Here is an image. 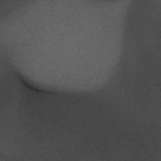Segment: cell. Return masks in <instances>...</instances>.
Segmentation results:
<instances>
[{
	"label": "cell",
	"mask_w": 161,
	"mask_h": 161,
	"mask_svg": "<svg viewBox=\"0 0 161 161\" xmlns=\"http://www.w3.org/2000/svg\"><path fill=\"white\" fill-rule=\"evenodd\" d=\"M133 3L28 0L1 15V60L35 89L101 91L122 60Z\"/></svg>",
	"instance_id": "obj_1"
},
{
	"label": "cell",
	"mask_w": 161,
	"mask_h": 161,
	"mask_svg": "<svg viewBox=\"0 0 161 161\" xmlns=\"http://www.w3.org/2000/svg\"><path fill=\"white\" fill-rule=\"evenodd\" d=\"M150 132L106 87L60 93L24 83L11 130L0 137V160H148Z\"/></svg>",
	"instance_id": "obj_2"
},
{
	"label": "cell",
	"mask_w": 161,
	"mask_h": 161,
	"mask_svg": "<svg viewBox=\"0 0 161 161\" xmlns=\"http://www.w3.org/2000/svg\"><path fill=\"white\" fill-rule=\"evenodd\" d=\"M28 0H1V15L11 11L16 6L26 3Z\"/></svg>",
	"instance_id": "obj_3"
}]
</instances>
